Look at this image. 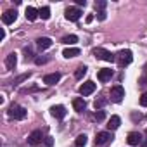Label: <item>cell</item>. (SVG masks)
Here are the masks:
<instances>
[{"instance_id": "obj_29", "label": "cell", "mask_w": 147, "mask_h": 147, "mask_svg": "<svg viewBox=\"0 0 147 147\" xmlns=\"http://www.w3.org/2000/svg\"><path fill=\"white\" fill-rule=\"evenodd\" d=\"M97 18H99L100 21H104V19H106V11H100V12H97Z\"/></svg>"}, {"instance_id": "obj_16", "label": "cell", "mask_w": 147, "mask_h": 147, "mask_svg": "<svg viewBox=\"0 0 147 147\" xmlns=\"http://www.w3.org/2000/svg\"><path fill=\"white\" fill-rule=\"evenodd\" d=\"M73 107H75L76 113H83V109L87 107V102L83 100V97H76L73 99Z\"/></svg>"}, {"instance_id": "obj_32", "label": "cell", "mask_w": 147, "mask_h": 147, "mask_svg": "<svg viewBox=\"0 0 147 147\" xmlns=\"http://www.w3.org/2000/svg\"><path fill=\"white\" fill-rule=\"evenodd\" d=\"M76 5H78V7H82V5L85 7V5H87V2H85V0H76Z\"/></svg>"}, {"instance_id": "obj_5", "label": "cell", "mask_w": 147, "mask_h": 147, "mask_svg": "<svg viewBox=\"0 0 147 147\" xmlns=\"http://www.w3.org/2000/svg\"><path fill=\"white\" fill-rule=\"evenodd\" d=\"M82 9L80 7H67L66 9V12H64V16H66V19L67 21H73V23H75V21H78L80 18H82Z\"/></svg>"}, {"instance_id": "obj_27", "label": "cell", "mask_w": 147, "mask_h": 147, "mask_svg": "<svg viewBox=\"0 0 147 147\" xmlns=\"http://www.w3.org/2000/svg\"><path fill=\"white\" fill-rule=\"evenodd\" d=\"M106 2H104V0H99V2H95V9H97V12H100V11H104L106 9Z\"/></svg>"}, {"instance_id": "obj_24", "label": "cell", "mask_w": 147, "mask_h": 147, "mask_svg": "<svg viewBox=\"0 0 147 147\" xmlns=\"http://www.w3.org/2000/svg\"><path fill=\"white\" fill-rule=\"evenodd\" d=\"M87 140H88V138H87V135H85V133H82V135H78V137H76L75 144H76V147H83V145L87 144Z\"/></svg>"}, {"instance_id": "obj_28", "label": "cell", "mask_w": 147, "mask_h": 147, "mask_svg": "<svg viewBox=\"0 0 147 147\" xmlns=\"http://www.w3.org/2000/svg\"><path fill=\"white\" fill-rule=\"evenodd\" d=\"M140 106H142V107H147V92L142 94V97H140Z\"/></svg>"}, {"instance_id": "obj_2", "label": "cell", "mask_w": 147, "mask_h": 147, "mask_svg": "<svg viewBox=\"0 0 147 147\" xmlns=\"http://www.w3.org/2000/svg\"><path fill=\"white\" fill-rule=\"evenodd\" d=\"M114 140V135L111 131H99L95 135V147H104Z\"/></svg>"}, {"instance_id": "obj_18", "label": "cell", "mask_w": 147, "mask_h": 147, "mask_svg": "<svg viewBox=\"0 0 147 147\" xmlns=\"http://www.w3.org/2000/svg\"><path fill=\"white\" fill-rule=\"evenodd\" d=\"M24 16H26V19H28V21H35L36 18H40L38 11H36L35 7H26V12H24Z\"/></svg>"}, {"instance_id": "obj_13", "label": "cell", "mask_w": 147, "mask_h": 147, "mask_svg": "<svg viewBox=\"0 0 147 147\" xmlns=\"http://www.w3.org/2000/svg\"><path fill=\"white\" fill-rule=\"evenodd\" d=\"M18 64V54L16 52H11L7 57H5V67L7 69H14Z\"/></svg>"}, {"instance_id": "obj_12", "label": "cell", "mask_w": 147, "mask_h": 147, "mask_svg": "<svg viewBox=\"0 0 147 147\" xmlns=\"http://www.w3.org/2000/svg\"><path fill=\"white\" fill-rule=\"evenodd\" d=\"M59 80H61V73H50V75L43 76V83L45 85H55Z\"/></svg>"}, {"instance_id": "obj_8", "label": "cell", "mask_w": 147, "mask_h": 147, "mask_svg": "<svg viewBox=\"0 0 147 147\" xmlns=\"http://www.w3.org/2000/svg\"><path fill=\"white\" fill-rule=\"evenodd\" d=\"M16 19H18L16 9H9V11H5V12L2 14V23H4V24H12Z\"/></svg>"}, {"instance_id": "obj_22", "label": "cell", "mask_w": 147, "mask_h": 147, "mask_svg": "<svg viewBox=\"0 0 147 147\" xmlns=\"http://www.w3.org/2000/svg\"><path fill=\"white\" fill-rule=\"evenodd\" d=\"M106 104H107V99H106V97H100V99H97V100L94 102V107H95V111H100Z\"/></svg>"}, {"instance_id": "obj_38", "label": "cell", "mask_w": 147, "mask_h": 147, "mask_svg": "<svg viewBox=\"0 0 147 147\" xmlns=\"http://www.w3.org/2000/svg\"><path fill=\"white\" fill-rule=\"evenodd\" d=\"M145 135H147V130H145Z\"/></svg>"}, {"instance_id": "obj_9", "label": "cell", "mask_w": 147, "mask_h": 147, "mask_svg": "<svg viewBox=\"0 0 147 147\" xmlns=\"http://www.w3.org/2000/svg\"><path fill=\"white\" fill-rule=\"evenodd\" d=\"M95 92V83L94 82H85L82 87H80V94L83 95V97H87V95H90V94H94Z\"/></svg>"}, {"instance_id": "obj_17", "label": "cell", "mask_w": 147, "mask_h": 147, "mask_svg": "<svg viewBox=\"0 0 147 147\" xmlns=\"http://www.w3.org/2000/svg\"><path fill=\"white\" fill-rule=\"evenodd\" d=\"M80 49H76V47H69V49H64V52H62V55L66 57V59H71V57H76V55H80Z\"/></svg>"}, {"instance_id": "obj_3", "label": "cell", "mask_w": 147, "mask_h": 147, "mask_svg": "<svg viewBox=\"0 0 147 147\" xmlns=\"http://www.w3.org/2000/svg\"><path fill=\"white\" fill-rule=\"evenodd\" d=\"M116 61H118V64H119L121 67H125V66L131 64V61H133L131 50H119V52L116 54Z\"/></svg>"}, {"instance_id": "obj_36", "label": "cell", "mask_w": 147, "mask_h": 147, "mask_svg": "<svg viewBox=\"0 0 147 147\" xmlns=\"http://www.w3.org/2000/svg\"><path fill=\"white\" fill-rule=\"evenodd\" d=\"M94 21V16H87V23H92Z\"/></svg>"}, {"instance_id": "obj_25", "label": "cell", "mask_w": 147, "mask_h": 147, "mask_svg": "<svg viewBox=\"0 0 147 147\" xmlns=\"http://www.w3.org/2000/svg\"><path fill=\"white\" fill-rule=\"evenodd\" d=\"M30 76H31V73H24V75H21L19 78H16V80H14L12 83H14V85H18V83H21V82H24V80H28Z\"/></svg>"}, {"instance_id": "obj_15", "label": "cell", "mask_w": 147, "mask_h": 147, "mask_svg": "<svg viewBox=\"0 0 147 147\" xmlns=\"http://www.w3.org/2000/svg\"><path fill=\"white\" fill-rule=\"evenodd\" d=\"M40 142H42V131H40V130L31 131V135L28 137V144H30V145H36V144H40Z\"/></svg>"}, {"instance_id": "obj_6", "label": "cell", "mask_w": 147, "mask_h": 147, "mask_svg": "<svg viewBox=\"0 0 147 147\" xmlns=\"http://www.w3.org/2000/svg\"><path fill=\"white\" fill-rule=\"evenodd\" d=\"M123 97H125V88L121 85H114L111 88V100L116 102V104H119L123 100Z\"/></svg>"}, {"instance_id": "obj_35", "label": "cell", "mask_w": 147, "mask_h": 147, "mask_svg": "<svg viewBox=\"0 0 147 147\" xmlns=\"http://www.w3.org/2000/svg\"><path fill=\"white\" fill-rule=\"evenodd\" d=\"M140 85H147V76H144V78L140 80Z\"/></svg>"}, {"instance_id": "obj_4", "label": "cell", "mask_w": 147, "mask_h": 147, "mask_svg": "<svg viewBox=\"0 0 147 147\" xmlns=\"http://www.w3.org/2000/svg\"><path fill=\"white\" fill-rule=\"evenodd\" d=\"M94 55H95L97 59H102V61H107V62H114V61H116V55L111 54V52L106 50V49H94Z\"/></svg>"}, {"instance_id": "obj_10", "label": "cell", "mask_w": 147, "mask_h": 147, "mask_svg": "<svg viewBox=\"0 0 147 147\" xmlns=\"http://www.w3.org/2000/svg\"><path fill=\"white\" fill-rule=\"evenodd\" d=\"M50 114H52L55 119H64V116H66V107H64V106H52V107H50Z\"/></svg>"}, {"instance_id": "obj_31", "label": "cell", "mask_w": 147, "mask_h": 147, "mask_svg": "<svg viewBox=\"0 0 147 147\" xmlns=\"http://www.w3.org/2000/svg\"><path fill=\"white\" fill-rule=\"evenodd\" d=\"M24 54H26V59H28V57H33V54H31V50H30L28 47L24 49Z\"/></svg>"}, {"instance_id": "obj_30", "label": "cell", "mask_w": 147, "mask_h": 147, "mask_svg": "<svg viewBox=\"0 0 147 147\" xmlns=\"http://www.w3.org/2000/svg\"><path fill=\"white\" fill-rule=\"evenodd\" d=\"M35 62H36V64H43V62H47V57H36Z\"/></svg>"}, {"instance_id": "obj_23", "label": "cell", "mask_w": 147, "mask_h": 147, "mask_svg": "<svg viewBox=\"0 0 147 147\" xmlns=\"http://www.w3.org/2000/svg\"><path fill=\"white\" fill-rule=\"evenodd\" d=\"M38 14H40V18L42 19H50V7H42L40 11H38Z\"/></svg>"}, {"instance_id": "obj_19", "label": "cell", "mask_w": 147, "mask_h": 147, "mask_svg": "<svg viewBox=\"0 0 147 147\" xmlns=\"http://www.w3.org/2000/svg\"><path fill=\"white\" fill-rule=\"evenodd\" d=\"M36 45L43 50V49H50L52 47V40L50 38H47V36H40L38 40H36Z\"/></svg>"}, {"instance_id": "obj_37", "label": "cell", "mask_w": 147, "mask_h": 147, "mask_svg": "<svg viewBox=\"0 0 147 147\" xmlns=\"http://www.w3.org/2000/svg\"><path fill=\"white\" fill-rule=\"evenodd\" d=\"M142 147H147V142H142Z\"/></svg>"}, {"instance_id": "obj_7", "label": "cell", "mask_w": 147, "mask_h": 147, "mask_svg": "<svg viewBox=\"0 0 147 147\" xmlns=\"http://www.w3.org/2000/svg\"><path fill=\"white\" fill-rule=\"evenodd\" d=\"M126 142H128V145H142V142H144V138H142V135L138 133V131H130L128 135H126Z\"/></svg>"}, {"instance_id": "obj_34", "label": "cell", "mask_w": 147, "mask_h": 147, "mask_svg": "<svg viewBox=\"0 0 147 147\" xmlns=\"http://www.w3.org/2000/svg\"><path fill=\"white\" fill-rule=\"evenodd\" d=\"M5 38V31H4V28L2 30H0V40H4Z\"/></svg>"}, {"instance_id": "obj_14", "label": "cell", "mask_w": 147, "mask_h": 147, "mask_svg": "<svg viewBox=\"0 0 147 147\" xmlns=\"http://www.w3.org/2000/svg\"><path fill=\"white\" fill-rule=\"evenodd\" d=\"M119 125H121V118L119 116H111V119L107 121V130L109 131H114V130H118L119 128Z\"/></svg>"}, {"instance_id": "obj_21", "label": "cell", "mask_w": 147, "mask_h": 147, "mask_svg": "<svg viewBox=\"0 0 147 147\" xmlns=\"http://www.w3.org/2000/svg\"><path fill=\"white\" fill-rule=\"evenodd\" d=\"M76 42H78V36L76 35H67V36L62 38V43H66V45H75Z\"/></svg>"}, {"instance_id": "obj_1", "label": "cell", "mask_w": 147, "mask_h": 147, "mask_svg": "<svg viewBox=\"0 0 147 147\" xmlns=\"http://www.w3.org/2000/svg\"><path fill=\"white\" fill-rule=\"evenodd\" d=\"M26 114H28V111H26L23 106H19V104H11L9 111H7V116H9L11 119H18V121L24 119Z\"/></svg>"}, {"instance_id": "obj_26", "label": "cell", "mask_w": 147, "mask_h": 147, "mask_svg": "<svg viewBox=\"0 0 147 147\" xmlns=\"http://www.w3.org/2000/svg\"><path fill=\"white\" fill-rule=\"evenodd\" d=\"M94 118H95V121H104V118H106V113H104V111H95Z\"/></svg>"}, {"instance_id": "obj_33", "label": "cell", "mask_w": 147, "mask_h": 147, "mask_svg": "<svg viewBox=\"0 0 147 147\" xmlns=\"http://www.w3.org/2000/svg\"><path fill=\"white\" fill-rule=\"evenodd\" d=\"M45 144H47V145H52V144H54L52 137H47V138H45Z\"/></svg>"}, {"instance_id": "obj_20", "label": "cell", "mask_w": 147, "mask_h": 147, "mask_svg": "<svg viewBox=\"0 0 147 147\" xmlns=\"http://www.w3.org/2000/svg\"><path fill=\"white\" fill-rule=\"evenodd\" d=\"M85 75H87V66H78L76 71H75V78L76 80H82Z\"/></svg>"}, {"instance_id": "obj_11", "label": "cell", "mask_w": 147, "mask_h": 147, "mask_svg": "<svg viewBox=\"0 0 147 147\" xmlns=\"http://www.w3.org/2000/svg\"><path fill=\"white\" fill-rule=\"evenodd\" d=\"M111 76H113V69H109V67H102V69L97 73V78H99V82H102V83L109 82Z\"/></svg>"}]
</instances>
